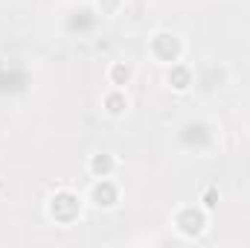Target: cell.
Segmentation results:
<instances>
[{
	"label": "cell",
	"instance_id": "obj_2",
	"mask_svg": "<svg viewBox=\"0 0 250 248\" xmlns=\"http://www.w3.org/2000/svg\"><path fill=\"white\" fill-rule=\"evenodd\" d=\"M134 76V70L128 67V64L123 62H114L111 64V70H108V79H111V85L114 88H123V85H128V79Z\"/></svg>",
	"mask_w": 250,
	"mask_h": 248
},
{
	"label": "cell",
	"instance_id": "obj_1",
	"mask_svg": "<svg viewBox=\"0 0 250 248\" xmlns=\"http://www.w3.org/2000/svg\"><path fill=\"white\" fill-rule=\"evenodd\" d=\"M105 111L111 114V117H123L125 111H128V97H125L123 88H114L111 94H105Z\"/></svg>",
	"mask_w": 250,
	"mask_h": 248
}]
</instances>
